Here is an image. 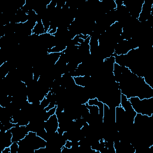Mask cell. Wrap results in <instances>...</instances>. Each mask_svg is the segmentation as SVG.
I'll return each mask as SVG.
<instances>
[{
    "instance_id": "obj_1",
    "label": "cell",
    "mask_w": 153,
    "mask_h": 153,
    "mask_svg": "<svg viewBox=\"0 0 153 153\" xmlns=\"http://www.w3.org/2000/svg\"><path fill=\"white\" fill-rule=\"evenodd\" d=\"M133 108L137 114L151 117L153 115V97L140 99L137 96L128 99Z\"/></svg>"
},
{
    "instance_id": "obj_2",
    "label": "cell",
    "mask_w": 153,
    "mask_h": 153,
    "mask_svg": "<svg viewBox=\"0 0 153 153\" xmlns=\"http://www.w3.org/2000/svg\"><path fill=\"white\" fill-rule=\"evenodd\" d=\"M12 133V142H18L22 140L29 133L26 126H19L17 124L10 130Z\"/></svg>"
},
{
    "instance_id": "obj_3",
    "label": "cell",
    "mask_w": 153,
    "mask_h": 153,
    "mask_svg": "<svg viewBox=\"0 0 153 153\" xmlns=\"http://www.w3.org/2000/svg\"><path fill=\"white\" fill-rule=\"evenodd\" d=\"M120 105L124 109L126 115L127 116L128 119L130 121V122L131 124H133L134 118L136 115L137 114V113L133 108L128 99H127V97L122 93H121V96Z\"/></svg>"
},
{
    "instance_id": "obj_4",
    "label": "cell",
    "mask_w": 153,
    "mask_h": 153,
    "mask_svg": "<svg viewBox=\"0 0 153 153\" xmlns=\"http://www.w3.org/2000/svg\"><path fill=\"white\" fill-rule=\"evenodd\" d=\"M153 3L149 0H144L142 10L137 19L140 23H144L148 21L152 16V9Z\"/></svg>"
},
{
    "instance_id": "obj_5",
    "label": "cell",
    "mask_w": 153,
    "mask_h": 153,
    "mask_svg": "<svg viewBox=\"0 0 153 153\" xmlns=\"http://www.w3.org/2000/svg\"><path fill=\"white\" fill-rule=\"evenodd\" d=\"M59 128V121L56 114L51 115L46 121L44 122V128L49 134L51 135L55 133Z\"/></svg>"
},
{
    "instance_id": "obj_6",
    "label": "cell",
    "mask_w": 153,
    "mask_h": 153,
    "mask_svg": "<svg viewBox=\"0 0 153 153\" xmlns=\"http://www.w3.org/2000/svg\"><path fill=\"white\" fill-rule=\"evenodd\" d=\"M32 33L33 35H35L38 36L41 35L45 33V30L44 25L42 23L41 19H39L38 20L36 25H35L34 27L32 30Z\"/></svg>"
},
{
    "instance_id": "obj_7",
    "label": "cell",
    "mask_w": 153,
    "mask_h": 153,
    "mask_svg": "<svg viewBox=\"0 0 153 153\" xmlns=\"http://www.w3.org/2000/svg\"><path fill=\"white\" fill-rule=\"evenodd\" d=\"M11 153H18L19 143L18 142H13L10 146Z\"/></svg>"
},
{
    "instance_id": "obj_8",
    "label": "cell",
    "mask_w": 153,
    "mask_h": 153,
    "mask_svg": "<svg viewBox=\"0 0 153 153\" xmlns=\"http://www.w3.org/2000/svg\"><path fill=\"white\" fill-rule=\"evenodd\" d=\"M50 102V100L45 96L44 97V99L40 102V106L43 109H45V108H47L48 106V105H49Z\"/></svg>"
},
{
    "instance_id": "obj_9",
    "label": "cell",
    "mask_w": 153,
    "mask_h": 153,
    "mask_svg": "<svg viewBox=\"0 0 153 153\" xmlns=\"http://www.w3.org/2000/svg\"><path fill=\"white\" fill-rule=\"evenodd\" d=\"M64 146L65 147H66L67 148H68V149H71L72 148V142L70 140H67Z\"/></svg>"
}]
</instances>
